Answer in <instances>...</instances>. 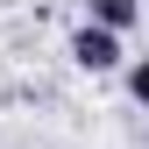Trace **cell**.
<instances>
[{
	"mask_svg": "<svg viewBox=\"0 0 149 149\" xmlns=\"http://www.w3.org/2000/svg\"><path fill=\"white\" fill-rule=\"evenodd\" d=\"M71 64H78V71H114V64H121V29L85 22L78 36H71Z\"/></svg>",
	"mask_w": 149,
	"mask_h": 149,
	"instance_id": "cell-1",
	"label": "cell"
},
{
	"mask_svg": "<svg viewBox=\"0 0 149 149\" xmlns=\"http://www.w3.org/2000/svg\"><path fill=\"white\" fill-rule=\"evenodd\" d=\"M92 7V22H107V29H135L142 22V0H85Z\"/></svg>",
	"mask_w": 149,
	"mask_h": 149,
	"instance_id": "cell-2",
	"label": "cell"
},
{
	"mask_svg": "<svg viewBox=\"0 0 149 149\" xmlns=\"http://www.w3.org/2000/svg\"><path fill=\"white\" fill-rule=\"evenodd\" d=\"M128 100H142V107H149V57L128 64Z\"/></svg>",
	"mask_w": 149,
	"mask_h": 149,
	"instance_id": "cell-3",
	"label": "cell"
}]
</instances>
